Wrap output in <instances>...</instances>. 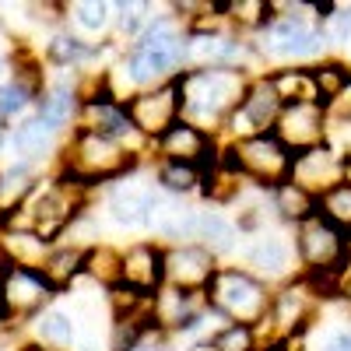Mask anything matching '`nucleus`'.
Wrapping results in <instances>:
<instances>
[{"label":"nucleus","instance_id":"obj_1","mask_svg":"<svg viewBox=\"0 0 351 351\" xmlns=\"http://www.w3.org/2000/svg\"><path fill=\"white\" fill-rule=\"evenodd\" d=\"M190 71V39L180 14H155L152 25L130 43L123 56V74L137 92L169 84Z\"/></svg>","mask_w":351,"mask_h":351},{"label":"nucleus","instance_id":"obj_2","mask_svg":"<svg viewBox=\"0 0 351 351\" xmlns=\"http://www.w3.org/2000/svg\"><path fill=\"white\" fill-rule=\"evenodd\" d=\"M253 74L243 67H190L180 74V92H183V120L208 130L221 134L228 116L239 109Z\"/></svg>","mask_w":351,"mask_h":351},{"label":"nucleus","instance_id":"obj_3","mask_svg":"<svg viewBox=\"0 0 351 351\" xmlns=\"http://www.w3.org/2000/svg\"><path fill=\"white\" fill-rule=\"evenodd\" d=\"M141 158L144 155L130 152L127 144L112 141L92 127H74L67 148H64V162H60V176L56 180H64V183L88 193L99 183H112V180L130 176L141 165Z\"/></svg>","mask_w":351,"mask_h":351},{"label":"nucleus","instance_id":"obj_4","mask_svg":"<svg viewBox=\"0 0 351 351\" xmlns=\"http://www.w3.org/2000/svg\"><path fill=\"white\" fill-rule=\"evenodd\" d=\"M218 165L232 176H239L246 183H256L260 190H278L281 183L291 180V165H295V155L285 148V141L267 130V134H256L246 141H232L221 144V158Z\"/></svg>","mask_w":351,"mask_h":351},{"label":"nucleus","instance_id":"obj_5","mask_svg":"<svg viewBox=\"0 0 351 351\" xmlns=\"http://www.w3.org/2000/svg\"><path fill=\"white\" fill-rule=\"evenodd\" d=\"M208 306L225 319V324H246V327H263L271 313L274 288H267L256 274L246 267H218L215 281L208 285Z\"/></svg>","mask_w":351,"mask_h":351},{"label":"nucleus","instance_id":"obj_6","mask_svg":"<svg viewBox=\"0 0 351 351\" xmlns=\"http://www.w3.org/2000/svg\"><path fill=\"white\" fill-rule=\"evenodd\" d=\"M278 11L285 14H274L267 21V28L260 32L263 46H256V53H271L288 64H309V60L327 56L330 43L324 36V28H319V21L309 14H299L306 11V4H278Z\"/></svg>","mask_w":351,"mask_h":351},{"label":"nucleus","instance_id":"obj_7","mask_svg":"<svg viewBox=\"0 0 351 351\" xmlns=\"http://www.w3.org/2000/svg\"><path fill=\"white\" fill-rule=\"evenodd\" d=\"M295 253L302 274L319 271H348L351 267V239L337 225H330L324 215H316L302 225H295Z\"/></svg>","mask_w":351,"mask_h":351},{"label":"nucleus","instance_id":"obj_8","mask_svg":"<svg viewBox=\"0 0 351 351\" xmlns=\"http://www.w3.org/2000/svg\"><path fill=\"white\" fill-rule=\"evenodd\" d=\"M281 109H285V102H281V95H278V88H274L271 74H267V71H263V74H253V81H250V88H246V95H243L239 109L232 112L228 123L221 127L225 144L246 141V137H256V134L274 130Z\"/></svg>","mask_w":351,"mask_h":351},{"label":"nucleus","instance_id":"obj_9","mask_svg":"<svg viewBox=\"0 0 351 351\" xmlns=\"http://www.w3.org/2000/svg\"><path fill=\"white\" fill-rule=\"evenodd\" d=\"M127 106V116L130 123L137 127V134L144 141H158L172 123L183 120V92H180V77L169 81V84H158V88H148V92H134L123 99Z\"/></svg>","mask_w":351,"mask_h":351},{"label":"nucleus","instance_id":"obj_10","mask_svg":"<svg viewBox=\"0 0 351 351\" xmlns=\"http://www.w3.org/2000/svg\"><path fill=\"white\" fill-rule=\"evenodd\" d=\"M221 144H225L221 137L180 120V123H172L158 141H152V152H155L158 162H190V165H197L204 176H208V172L218 169Z\"/></svg>","mask_w":351,"mask_h":351},{"label":"nucleus","instance_id":"obj_11","mask_svg":"<svg viewBox=\"0 0 351 351\" xmlns=\"http://www.w3.org/2000/svg\"><path fill=\"white\" fill-rule=\"evenodd\" d=\"M246 271L256 274L267 288H281L288 281L302 278L299 253L285 232H263V236L246 250Z\"/></svg>","mask_w":351,"mask_h":351},{"label":"nucleus","instance_id":"obj_12","mask_svg":"<svg viewBox=\"0 0 351 351\" xmlns=\"http://www.w3.org/2000/svg\"><path fill=\"white\" fill-rule=\"evenodd\" d=\"M274 134L285 141L291 155L313 152L330 137V109L319 102H288L274 123Z\"/></svg>","mask_w":351,"mask_h":351},{"label":"nucleus","instance_id":"obj_13","mask_svg":"<svg viewBox=\"0 0 351 351\" xmlns=\"http://www.w3.org/2000/svg\"><path fill=\"white\" fill-rule=\"evenodd\" d=\"M162 200L165 193L158 190L155 172H152L148 180H123L120 186H112L106 208H109V218L123 228H152V218L162 208Z\"/></svg>","mask_w":351,"mask_h":351},{"label":"nucleus","instance_id":"obj_14","mask_svg":"<svg viewBox=\"0 0 351 351\" xmlns=\"http://www.w3.org/2000/svg\"><path fill=\"white\" fill-rule=\"evenodd\" d=\"M120 288H130L144 299H155L165 288V246L144 239L120 250Z\"/></svg>","mask_w":351,"mask_h":351},{"label":"nucleus","instance_id":"obj_15","mask_svg":"<svg viewBox=\"0 0 351 351\" xmlns=\"http://www.w3.org/2000/svg\"><path fill=\"white\" fill-rule=\"evenodd\" d=\"M218 274V260L200 243H183L165 250V285L190 291V295H208V285Z\"/></svg>","mask_w":351,"mask_h":351},{"label":"nucleus","instance_id":"obj_16","mask_svg":"<svg viewBox=\"0 0 351 351\" xmlns=\"http://www.w3.org/2000/svg\"><path fill=\"white\" fill-rule=\"evenodd\" d=\"M344 169H348V158L341 155V148H334V144L327 141V144H319V148H313V152L295 155V165H291V183L302 186L313 197H324L327 190L344 183Z\"/></svg>","mask_w":351,"mask_h":351},{"label":"nucleus","instance_id":"obj_17","mask_svg":"<svg viewBox=\"0 0 351 351\" xmlns=\"http://www.w3.org/2000/svg\"><path fill=\"white\" fill-rule=\"evenodd\" d=\"M53 295L56 291L46 285V278L39 271H25V267H11L4 288H0V299H4L11 316H39Z\"/></svg>","mask_w":351,"mask_h":351},{"label":"nucleus","instance_id":"obj_18","mask_svg":"<svg viewBox=\"0 0 351 351\" xmlns=\"http://www.w3.org/2000/svg\"><path fill=\"white\" fill-rule=\"evenodd\" d=\"M197 218H200V208H190L180 197H165L152 218V232L158 236V246L169 250V246L197 243Z\"/></svg>","mask_w":351,"mask_h":351},{"label":"nucleus","instance_id":"obj_19","mask_svg":"<svg viewBox=\"0 0 351 351\" xmlns=\"http://www.w3.org/2000/svg\"><path fill=\"white\" fill-rule=\"evenodd\" d=\"M81 95H77V84H67V81H60V84H53V88H46V92L36 99V120L43 123V127H49L53 134H60V130H67L77 116H81Z\"/></svg>","mask_w":351,"mask_h":351},{"label":"nucleus","instance_id":"obj_20","mask_svg":"<svg viewBox=\"0 0 351 351\" xmlns=\"http://www.w3.org/2000/svg\"><path fill=\"white\" fill-rule=\"evenodd\" d=\"M84 263H88V246H74V243H56L46 256V263L39 267V274L46 278V285L53 291H64L71 288L81 274H84Z\"/></svg>","mask_w":351,"mask_h":351},{"label":"nucleus","instance_id":"obj_21","mask_svg":"<svg viewBox=\"0 0 351 351\" xmlns=\"http://www.w3.org/2000/svg\"><path fill=\"white\" fill-rule=\"evenodd\" d=\"M239 225L232 221L228 215L215 211V208H200V218H197V243L208 250L215 260L218 256H228L232 250L239 246Z\"/></svg>","mask_w":351,"mask_h":351},{"label":"nucleus","instance_id":"obj_22","mask_svg":"<svg viewBox=\"0 0 351 351\" xmlns=\"http://www.w3.org/2000/svg\"><path fill=\"white\" fill-rule=\"evenodd\" d=\"M49 243L43 236L28 228H8L4 236H0V253L11 260V267H25V271H39L46 256H49Z\"/></svg>","mask_w":351,"mask_h":351},{"label":"nucleus","instance_id":"obj_23","mask_svg":"<svg viewBox=\"0 0 351 351\" xmlns=\"http://www.w3.org/2000/svg\"><path fill=\"white\" fill-rule=\"evenodd\" d=\"M32 330H36V341L39 348H53V351H74L77 344V319L67 313V309H43L36 319H32Z\"/></svg>","mask_w":351,"mask_h":351},{"label":"nucleus","instance_id":"obj_24","mask_svg":"<svg viewBox=\"0 0 351 351\" xmlns=\"http://www.w3.org/2000/svg\"><path fill=\"white\" fill-rule=\"evenodd\" d=\"M271 211H274L285 225H291V228L319 215V211H316V197L306 193L302 186H295L291 180L281 183L278 190H271Z\"/></svg>","mask_w":351,"mask_h":351},{"label":"nucleus","instance_id":"obj_25","mask_svg":"<svg viewBox=\"0 0 351 351\" xmlns=\"http://www.w3.org/2000/svg\"><path fill=\"white\" fill-rule=\"evenodd\" d=\"M11 148L21 155V162H43L46 155H53L56 148V134L49 127H43L36 116L32 120H21L14 130H11Z\"/></svg>","mask_w":351,"mask_h":351},{"label":"nucleus","instance_id":"obj_26","mask_svg":"<svg viewBox=\"0 0 351 351\" xmlns=\"http://www.w3.org/2000/svg\"><path fill=\"white\" fill-rule=\"evenodd\" d=\"M313 84H316V102L334 109L351 88V67L341 60H324V64H309Z\"/></svg>","mask_w":351,"mask_h":351},{"label":"nucleus","instance_id":"obj_27","mask_svg":"<svg viewBox=\"0 0 351 351\" xmlns=\"http://www.w3.org/2000/svg\"><path fill=\"white\" fill-rule=\"evenodd\" d=\"M155 183L165 197H190L204 186V172L190 162H155Z\"/></svg>","mask_w":351,"mask_h":351},{"label":"nucleus","instance_id":"obj_28","mask_svg":"<svg viewBox=\"0 0 351 351\" xmlns=\"http://www.w3.org/2000/svg\"><path fill=\"white\" fill-rule=\"evenodd\" d=\"M281 102H316V84H313V74L309 67H278V71H267Z\"/></svg>","mask_w":351,"mask_h":351},{"label":"nucleus","instance_id":"obj_29","mask_svg":"<svg viewBox=\"0 0 351 351\" xmlns=\"http://www.w3.org/2000/svg\"><path fill=\"white\" fill-rule=\"evenodd\" d=\"M46 56H49V64H56V67H81L84 60H92V56H99V49L95 46H88V43H81L77 36H71V32H56L49 43H46Z\"/></svg>","mask_w":351,"mask_h":351},{"label":"nucleus","instance_id":"obj_30","mask_svg":"<svg viewBox=\"0 0 351 351\" xmlns=\"http://www.w3.org/2000/svg\"><path fill=\"white\" fill-rule=\"evenodd\" d=\"M316 211L324 215L330 225H337L344 236L351 239V183H337L334 190H327L324 197H316Z\"/></svg>","mask_w":351,"mask_h":351},{"label":"nucleus","instance_id":"obj_31","mask_svg":"<svg viewBox=\"0 0 351 351\" xmlns=\"http://www.w3.org/2000/svg\"><path fill=\"white\" fill-rule=\"evenodd\" d=\"M84 278H95L106 291L120 285V250L112 246H92L84 263Z\"/></svg>","mask_w":351,"mask_h":351},{"label":"nucleus","instance_id":"obj_32","mask_svg":"<svg viewBox=\"0 0 351 351\" xmlns=\"http://www.w3.org/2000/svg\"><path fill=\"white\" fill-rule=\"evenodd\" d=\"M208 341L215 344V351H260V330L246 324H225Z\"/></svg>","mask_w":351,"mask_h":351},{"label":"nucleus","instance_id":"obj_33","mask_svg":"<svg viewBox=\"0 0 351 351\" xmlns=\"http://www.w3.org/2000/svg\"><path fill=\"white\" fill-rule=\"evenodd\" d=\"M109 11H112V4H106V0H74L67 8V14L84 28V32H102L109 25Z\"/></svg>","mask_w":351,"mask_h":351},{"label":"nucleus","instance_id":"obj_34","mask_svg":"<svg viewBox=\"0 0 351 351\" xmlns=\"http://www.w3.org/2000/svg\"><path fill=\"white\" fill-rule=\"evenodd\" d=\"M116 11H120V32H123L130 43H134L144 28L152 25V18H155V14H148V11H155L152 4H134V0H130V4H116Z\"/></svg>","mask_w":351,"mask_h":351},{"label":"nucleus","instance_id":"obj_35","mask_svg":"<svg viewBox=\"0 0 351 351\" xmlns=\"http://www.w3.org/2000/svg\"><path fill=\"white\" fill-rule=\"evenodd\" d=\"M32 99H36L32 88H25V84L14 81V77L4 81V84H0V116H4V120H11V116H18Z\"/></svg>","mask_w":351,"mask_h":351},{"label":"nucleus","instance_id":"obj_36","mask_svg":"<svg viewBox=\"0 0 351 351\" xmlns=\"http://www.w3.org/2000/svg\"><path fill=\"white\" fill-rule=\"evenodd\" d=\"M319 28H324L327 43H334V46L351 43V4H337L324 21H319Z\"/></svg>","mask_w":351,"mask_h":351},{"label":"nucleus","instance_id":"obj_37","mask_svg":"<svg viewBox=\"0 0 351 351\" xmlns=\"http://www.w3.org/2000/svg\"><path fill=\"white\" fill-rule=\"evenodd\" d=\"M324 351H351V327H341V330L327 334Z\"/></svg>","mask_w":351,"mask_h":351},{"label":"nucleus","instance_id":"obj_38","mask_svg":"<svg viewBox=\"0 0 351 351\" xmlns=\"http://www.w3.org/2000/svg\"><path fill=\"white\" fill-rule=\"evenodd\" d=\"M134 351H169V348H165V334H152V337H144Z\"/></svg>","mask_w":351,"mask_h":351},{"label":"nucleus","instance_id":"obj_39","mask_svg":"<svg viewBox=\"0 0 351 351\" xmlns=\"http://www.w3.org/2000/svg\"><path fill=\"white\" fill-rule=\"evenodd\" d=\"M337 299H344L348 306H351V267L344 271V278H341V295Z\"/></svg>","mask_w":351,"mask_h":351},{"label":"nucleus","instance_id":"obj_40","mask_svg":"<svg viewBox=\"0 0 351 351\" xmlns=\"http://www.w3.org/2000/svg\"><path fill=\"white\" fill-rule=\"evenodd\" d=\"M11 74V56H4L0 53V84H4V77Z\"/></svg>","mask_w":351,"mask_h":351},{"label":"nucleus","instance_id":"obj_41","mask_svg":"<svg viewBox=\"0 0 351 351\" xmlns=\"http://www.w3.org/2000/svg\"><path fill=\"white\" fill-rule=\"evenodd\" d=\"M190 351H215V344H211V341H197Z\"/></svg>","mask_w":351,"mask_h":351},{"label":"nucleus","instance_id":"obj_42","mask_svg":"<svg viewBox=\"0 0 351 351\" xmlns=\"http://www.w3.org/2000/svg\"><path fill=\"white\" fill-rule=\"evenodd\" d=\"M4 319H11V313H8V306H4V299H0V324H4Z\"/></svg>","mask_w":351,"mask_h":351},{"label":"nucleus","instance_id":"obj_43","mask_svg":"<svg viewBox=\"0 0 351 351\" xmlns=\"http://www.w3.org/2000/svg\"><path fill=\"white\" fill-rule=\"evenodd\" d=\"M21 351H43L39 344H28V348H21Z\"/></svg>","mask_w":351,"mask_h":351},{"label":"nucleus","instance_id":"obj_44","mask_svg":"<svg viewBox=\"0 0 351 351\" xmlns=\"http://www.w3.org/2000/svg\"><path fill=\"white\" fill-rule=\"evenodd\" d=\"M0 144H4V130H0Z\"/></svg>","mask_w":351,"mask_h":351},{"label":"nucleus","instance_id":"obj_45","mask_svg":"<svg viewBox=\"0 0 351 351\" xmlns=\"http://www.w3.org/2000/svg\"><path fill=\"white\" fill-rule=\"evenodd\" d=\"M260 351H263V348H260Z\"/></svg>","mask_w":351,"mask_h":351}]
</instances>
